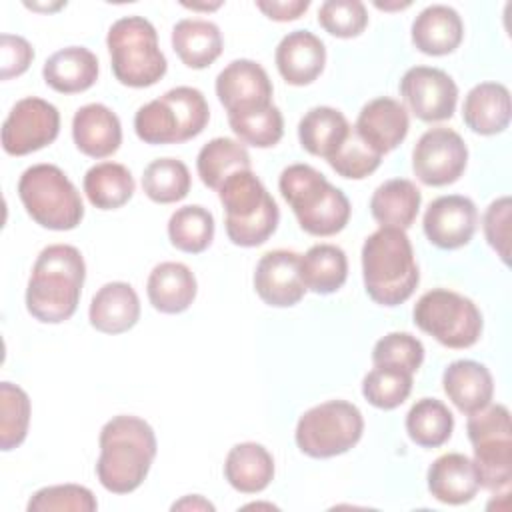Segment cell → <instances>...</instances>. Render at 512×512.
Returning a JSON list of instances; mask_svg holds the SVG:
<instances>
[{"instance_id":"obj_15","label":"cell","mask_w":512,"mask_h":512,"mask_svg":"<svg viewBox=\"0 0 512 512\" xmlns=\"http://www.w3.org/2000/svg\"><path fill=\"white\" fill-rule=\"evenodd\" d=\"M216 96L228 116H240L272 106V82L258 62L240 58L218 74Z\"/></svg>"},{"instance_id":"obj_47","label":"cell","mask_w":512,"mask_h":512,"mask_svg":"<svg viewBox=\"0 0 512 512\" xmlns=\"http://www.w3.org/2000/svg\"><path fill=\"white\" fill-rule=\"evenodd\" d=\"M256 6L270 20L288 22V20L300 18L310 8V2L308 0H258Z\"/></svg>"},{"instance_id":"obj_29","label":"cell","mask_w":512,"mask_h":512,"mask_svg":"<svg viewBox=\"0 0 512 512\" xmlns=\"http://www.w3.org/2000/svg\"><path fill=\"white\" fill-rule=\"evenodd\" d=\"M224 476L242 494L262 492L274 478V458L262 444L240 442L226 456Z\"/></svg>"},{"instance_id":"obj_36","label":"cell","mask_w":512,"mask_h":512,"mask_svg":"<svg viewBox=\"0 0 512 512\" xmlns=\"http://www.w3.org/2000/svg\"><path fill=\"white\" fill-rule=\"evenodd\" d=\"M190 184L188 166L176 158L152 160L142 174V190L156 204H172L186 198Z\"/></svg>"},{"instance_id":"obj_44","label":"cell","mask_w":512,"mask_h":512,"mask_svg":"<svg viewBox=\"0 0 512 512\" xmlns=\"http://www.w3.org/2000/svg\"><path fill=\"white\" fill-rule=\"evenodd\" d=\"M318 22L336 38H354L364 32L368 12L360 0H326L318 10Z\"/></svg>"},{"instance_id":"obj_26","label":"cell","mask_w":512,"mask_h":512,"mask_svg":"<svg viewBox=\"0 0 512 512\" xmlns=\"http://www.w3.org/2000/svg\"><path fill=\"white\" fill-rule=\"evenodd\" d=\"M146 292L150 304L162 314H180L196 298V278L182 262H160L152 268Z\"/></svg>"},{"instance_id":"obj_24","label":"cell","mask_w":512,"mask_h":512,"mask_svg":"<svg viewBox=\"0 0 512 512\" xmlns=\"http://www.w3.org/2000/svg\"><path fill=\"white\" fill-rule=\"evenodd\" d=\"M448 400L462 412L472 414L490 404L494 396V380L490 370L474 360H456L442 374Z\"/></svg>"},{"instance_id":"obj_43","label":"cell","mask_w":512,"mask_h":512,"mask_svg":"<svg viewBox=\"0 0 512 512\" xmlns=\"http://www.w3.org/2000/svg\"><path fill=\"white\" fill-rule=\"evenodd\" d=\"M424 360L422 342L408 332H390L382 336L372 350L374 366H396L408 372H416Z\"/></svg>"},{"instance_id":"obj_21","label":"cell","mask_w":512,"mask_h":512,"mask_svg":"<svg viewBox=\"0 0 512 512\" xmlns=\"http://www.w3.org/2000/svg\"><path fill=\"white\" fill-rule=\"evenodd\" d=\"M478 488L474 462L460 452L442 454L428 468V490L438 502L466 504L476 496Z\"/></svg>"},{"instance_id":"obj_20","label":"cell","mask_w":512,"mask_h":512,"mask_svg":"<svg viewBox=\"0 0 512 512\" xmlns=\"http://www.w3.org/2000/svg\"><path fill=\"white\" fill-rule=\"evenodd\" d=\"M72 138L82 154L106 158L120 148L122 126L108 106L92 102L76 110L72 118Z\"/></svg>"},{"instance_id":"obj_17","label":"cell","mask_w":512,"mask_h":512,"mask_svg":"<svg viewBox=\"0 0 512 512\" xmlns=\"http://www.w3.org/2000/svg\"><path fill=\"white\" fill-rule=\"evenodd\" d=\"M254 288L268 306L288 308L298 304L306 292L300 278V254L292 250L266 252L256 264Z\"/></svg>"},{"instance_id":"obj_5","label":"cell","mask_w":512,"mask_h":512,"mask_svg":"<svg viewBox=\"0 0 512 512\" xmlns=\"http://www.w3.org/2000/svg\"><path fill=\"white\" fill-rule=\"evenodd\" d=\"M226 212V234L232 244L252 248L264 244L278 226L280 210L252 170L230 174L218 188Z\"/></svg>"},{"instance_id":"obj_32","label":"cell","mask_w":512,"mask_h":512,"mask_svg":"<svg viewBox=\"0 0 512 512\" xmlns=\"http://www.w3.org/2000/svg\"><path fill=\"white\" fill-rule=\"evenodd\" d=\"M300 278L304 288L316 294H332L340 290L348 278L344 250L334 244H314L300 256Z\"/></svg>"},{"instance_id":"obj_28","label":"cell","mask_w":512,"mask_h":512,"mask_svg":"<svg viewBox=\"0 0 512 512\" xmlns=\"http://www.w3.org/2000/svg\"><path fill=\"white\" fill-rule=\"evenodd\" d=\"M422 194L412 180L392 178L380 184L370 198V212L380 228L406 230L414 224Z\"/></svg>"},{"instance_id":"obj_40","label":"cell","mask_w":512,"mask_h":512,"mask_svg":"<svg viewBox=\"0 0 512 512\" xmlns=\"http://www.w3.org/2000/svg\"><path fill=\"white\" fill-rule=\"evenodd\" d=\"M228 124L240 142L256 148H270L278 144L284 134V118L274 104L256 112L228 116Z\"/></svg>"},{"instance_id":"obj_1","label":"cell","mask_w":512,"mask_h":512,"mask_svg":"<svg viewBox=\"0 0 512 512\" xmlns=\"http://www.w3.org/2000/svg\"><path fill=\"white\" fill-rule=\"evenodd\" d=\"M100 456L96 476L112 494L134 492L156 458V434L152 426L130 414L110 418L100 430Z\"/></svg>"},{"instance_id":"obj_48","label":"cell","mask_w":512,"mask_h":512,"mask_svg":"<svg viewBox=\"0 0 512 512\" xmlns=\"http://www.w3.org/2000/svg\"><path fill=\"white\" fill-rule=\"evenodd\" d=\"M172 510H214V504L194 494V496H184L180 502H174Z\"/></svg>"},{"instance_id":"obj_7","label":"cell","mask_w":512,"mask_h":512,"mask_svg":"<svg viewBox=\"0 0 512 512\" xmlns=\"http://www.w3.org/2000/svg\"><path fill=\"white\" fill-rule=\"evenodd\" d=\"M112 72L116 80L130 88L156 84L168 68L158 46L156 28L142 16L118 18L106 36Z\"/></svg>"},{"instance_id":"obj_11","label":"cell","mask_w":512,"mask_h":512,"mask_svg":"<svg viewBox=\"0 0 512 512\" xmlns=\"http://www.w3.org/2000/svg\"><path fill=\"white\" fill-rule=\"evenodd\" d=\"M414 324L436 338L446 348H470L482 334V314L478 306L446 288L428 290L412 310Z\"/></svg>"},{"instance_id":"obj_38","label":"cell","mask_w":512,"mask_h":512,"mask_svg":"<svg viewBox=\"0 0 512 512\" xmlns=\"http://www.w3.org/2000/svg\"><path fill=\"white\" fill-rule=\"evenodd\" d=\"M412 392V372L396 366H374L362 380L364 398L380 408H398Z\"/></svg>"},{"instance_id":"obj_23","label":"cell","mask_w":512,"mask_h":512,"mask_svg":"<svg viewBox=\"0 0 512 512\" xmlns=\"http://www.w3.org/2000/svg\"><path fill=\"white\" fill-rule=\"evenodd\" d=\"M510 114V92L500 82H480L464 98L462 118L476 134L492 136L506 130Z\"/></svg>"},{"instance_id":"obj_2","label":"cell","mask_w":512,"mask_h":512,"mask_svg":"<svg viewBox=\"0 0 512 512\" xmlns=\"http://www.w3.org/2000/svg\"><path fill=\"white\" fill-rule=\"evenodd\" d=\"M86 264L78 248L70 244L46 246L34 266L26 288L28 312L46 324H60L78 308Z\"/></svg>"},{"instance_id":"obj_8","label":"cell","mask_w":512,"mask_h":512,"mask_svg":"<svg viewBox=\"0 0 512 512\" xmlns=\"http://www.w3.org/2000/svg\"><path fill=\"white\" fill-rule=\"evenodd\" d=\"M18 196L28 216L48 230H72L84 218L76 186L54 164H34L18 180Z\"/></svg>"},{"instance_id":"obj_46","label":"cell","mask_w":512,"mask_h":512,"mask_svg":"<svg viewBox=\"0 0 512 512\" xmlns=\"http://www.w3.org/2000/svg\"><path fill=\"white\" fill-rule=\"evenodd\" d=\"M0 54H2V72H0L2 80H10L14 76L24 74L30 62L34 60V50L30 42L14 34H2Z\"/></svg>"},{"instance_id":"obj_41","label":"cell","mask_w":512,"mask_h":512,"mask_svg":"<svg viewBox=\"0 0 512 512\" xmlns=\"http://www.w3.org/2000/svg\"><path fill=\"white\" fill-rule=\"evenodd\" d=\"M382 162V156L374 152L358 134L354 128H350V134L342 142V146L328 158L330 168L350 180H362L368 174H372Z\"/></svg>"},{"instance_id":"obj_27","label":"cell","mask_w":512,"mask_h":512,"mask_svg":"<svg viewBox=\"0 0 512 512\" xmlns=\"http://www.w3.org/2000/svg\"><path fill=\"white\" fill-rule=\"evenodd\" d=\"M44 82L60 94L88 90L98 78V58L84 46H68L54 52L42 68Z\"/></svg>"},{"instance_id":"obj_42","label":"cell","mask_w":512,"mask_h":512,"mask_svg":"<svg viewBox=\"0 0 512 512\" xmlns=\"http://www.w3.org/2000/svg\"><path fill=\"white\" fill-rule=\"evenodd\" d=\"M98 502L94 494L80 484H56L34 492L28 502L30 512H94Z\"/></svg>"},{"instance_id":"obj_6","label":"cell","mask_w":512,"mask_h":512,"mask_svg":"<svg viewBox=\"0 0 512 512\" xmlns=\"http://www.w3.org/2000/svg\"><path fill=\"white\" fill-rule=\"evenodd\" d=\"M208 118L210 108L204 94L192 86H176L138 108L134 130L146 144H180L196 138Z\"/></svg>"},{"instance_id":"obj_30","label":"cell","mask_w":512,"mask_h":512,"mask_svg":"<svg viewBox=\"0 0 512 512\" xmlns=\"http://www.w3.org/2000/svg\"><path fill=\"white\" fill-rule=\"evenodd\" d=\"M222 34L214 22L184 18L172 28V48L188 68L202 70L222 54Z\"/></svg>"},{"instance_id":"obj_45","label":"cell","mask_w":512,"mask_h":512,"mask_svg":"<svg viewBox=\"0 0 512 512\" xmlns=\"http://www.w3.org/2000/svg\"><path fill=\"white\" fill-rule=\"evenodd\" d=\"M484 236L500 260L510 264V196H502L486 208Z\"/></svg>"},{"instance_id":"obj_14","label":"cell","mask_w":512,"mask_h":512,"mask_svg":"<svg viewBox=\"0 0 512 512\" xmlns=\"http://www.w3.org/2000/svg\"><path fill=\"white\" fill-rule=\"evenodd\" d=\"M400 94L416 118L424 122H440L452 118L458 86L440 68L414 66L404 72Z\"/></svg>"},{"instance_id":"obj_33","label":"cell","mask_w":512,"mask_h":512,"mask_svg":"<svg viewBox=\"0 0 512 512\" xmlns=\"http://www.w3.org/2000/svg\"><path fill=\"white\" fill-rule=\"evenodd\" d=\"M250 154L238 140L232 138H212L206 142L196 158V170L204 186L218 190L222 182L238 172V170H250Z\"/></svg>"},{"instance_id":"obj_22","label":"cell","mask_w":512,"mask_h":512,"mask_svg":"<svg viewBox=\"0 0 512 512\" xmlns=\"http://www.w3.org/2000/svg\"><path fill=\"white\" fill-rule=\"evenodd\" d=\"M464 36L460 14L444 4L424 8L412 22V44L428 56L454 52Z\"/></svg>"},{"instance_id":"obj_35","label":"cell","mask_w":512,"mask_h":512,"mask_svg":"<svg viewBox=\"0 0 512 512\" xmlns=\"http://www.w3.org/2000/svg\"><path fill=\"white\" fill-rule=\"evenodd\" d=\"M454 416L436 398H420L406 414V432L422 448H438L452 436Z\"/></svg>"},{"instance_id":"obj_18","label":"cell","mask_w":512,"mask_h":512,"mask_svg":"<svg viewBox=\"0 0 512 512\" xmlns=\"http://www.w3.org/2000/svg\"><path fill=\"white\" fill-rule=\"evenodd\" d=\"M410 122L406 108L394 98H374L362 106L354 124L356 134L380 156L400 146L408 134Z\"/></svg>"},{"instance_id":"obj_16","label":"cell","mask_w":512,"mask_h":512,"mask_svg":"<svg viewBox=\"0 0 512 512\" xmlns=\"http://www.w3.org/2000/svg\"><path fill=\"white\" fill-rule=\"evenodd\" d=\"M476 224L478 210L474 202L460 194H448L432 200L422 220L426 238L442 250L466 246L476 232Z\"/></svg>"},{"instance_id":"obj_37","label":"cell","mask_w":512,"mask_h":512,"mask_svg":"<svg viewBox=\"0 0 512 512\" xmlns=\"http://www.w3.org/2000/svg\"><path fill=\"white\" fill-rule=\"evenodd\" d=\"M168 238L174 248L188 254H200L212 244L214 216L198 204L182 206L168 220Z\"/></svg>"},{"instance_id":"obj_13","label":"cell","mask_w":512,"mask_h":512,"mask_svg":"<svg viewBox=\"0 0 512 512\" xmlns=\"http://www.w3.org/2000/svg\"><path fill=\"white\" fill-rule=\"evenodd\" d=\"M468 148L452 128L426 130L412 152V170L426 186H448L456 182L466 168Z\"/></svg>"},{"instance_id":"obj_34","label":"cell","mask_w":512,"mask_h":512,"mask_svg":"<svg viewBox=\"0 0 512 512\" xmlns=\"http://www.w3.org/2000/svg\"><path fill=\"white\" fill-rule=\"evenodd\" d=\"M84 192L92 206L116 210L134 194V178L124 164L100 162L84 174Z\"/></svg>"},{"instance_id":"obj_3","label":"cell","mask_w":512,"mask_h":512,"mask_svg":"<svg viewBox=\"0 0 512 512\" xmlns=\"http://www.w3.org/2000/svg\"><path fill=\"white\" fill-rule=\"evenodd\" d=\"M362 276L368 296L380 306H398L414 294L420 272L404 230L378 228L364 240Z\"/></svg>"},{"instance_id":"obj_12","label":"cell","mask_w":512,"mask_h":512,"mask_svg":"<svg viewBox=\"0 0 512 512\" xmlns=\"http://www.w3.org/2000/svg\"><path fill=\"white\" fill-rule=\"evenodd\" d=\"M60 112L48 100H18L2 124V148L10 156H26L58 138Z\"/></svg>"},{"instance_id":"obj_39","label":"cell","mask_w":512,"mask_h":512,"mask_svg":"<svg viewBox=\"0 0 512 512\" xmlns=\"http://www.w3.org/2000/svg\"><path fill=\"white\" fill-rule=\"evenodd\" d=\"M30 424V398L28 394L12 384H0V446L4 452L18 448L28 432Z\"/></svg>"},{"instance_id":"obj_25","label":"cell","mask_w":512,"mask_h":512,"mask_svg":"<svg viewBox=\"0 0 512 512\" xmlns=\"http://www.w3.org/2000/svg\"><path fill=\"white\" fill-rule=\"evenodd\" d=\"M90 324L104 334H122L140 318V300L126 282H108L92 298L88 310Z\"/></svg>"},{"instance_id":"obj_10","label":"cell","mask_w":512,"mask_h":512,"mask_svg":"<svg viewBox=\"0 0 512 512\" xmlns=\"http://www.w3.org/2000/svg\"><path fill=\"white\" fill-rule=\"evenodd\" d=\"M362 412L346 400H328L306 410L296 424V444L310 458H332L358 444Z\"/></svg>"},{"instance_id":"obj_9","label":"cell","mask_w":512,"mask_h":512,"mask_svg":"<svg viewBox=\"0 0 512 512\" xmlns=\"http://www.w3.org/2000/svg\"><path fill=\"white\" fill-rule=\"evenodd\" d=\"M466 432L474 448L478 484L490 492H506L512 480V428L504 404H488L468 414Z\"/></svg>"},{"instance_id":"obj_31","label":"cell","mask_w":512,"mask_h":512,"mask_svg":"<svg viewBox=\"0 0 512 512\" xmlns=\"http://www.w3.org/2000/svg\"><path fill=\"white\" fill-rule=\"evenodd\" d=\"M346 116L330 106H316L308 110L298 124V138L306 152L312 156L330 158L350 134Z\"/></svg>"},{"instance_id":"obj_4","label":"cell","mask_w":512,"mask_h":512,"mask_svg":"<svg viewBox=\"0 0 512 512\" xmlns=\"http://www.w3.org/2000/svg\"><path fill=\"white\" fill-rule=\"evenodd\" d=\"M278 188L292 208L300 228L312 236H334L350 220L346 194L332 186L310 164H292L282 170Z\"/></svg>"},{"instance_id":"obj_19","label":"cell","mask_w":512,"mask_h":512,"mask_svg":"<svg viewBox=\"0 0 512 512\" xmlns=\"http://www.w3.org/2000/svg\"><path fill=\"white\" fill-rule=\"evenodd\" d=\"M276 68L292 86L314 82L326 64L324 42L310 30L288 32L276 46Z\"/></svg>"}]
</instances>
